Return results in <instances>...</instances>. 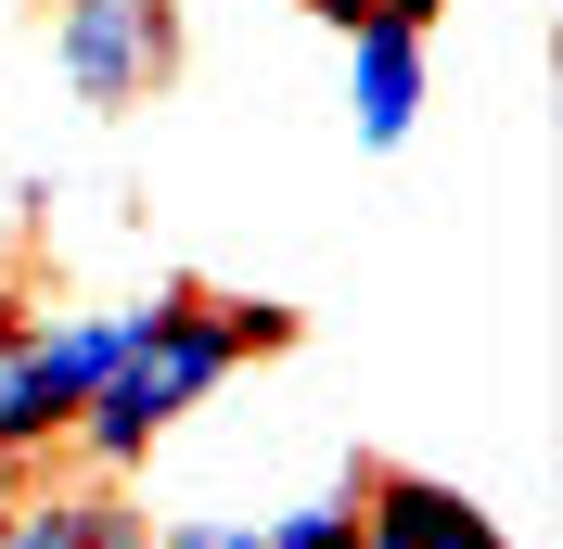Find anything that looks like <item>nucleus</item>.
Returning a JSON list of instances; mask_svg holds the SVG:
<instances>
[{"label":"nucleus","instance_id":"3","mask_svg":"<svg viewBox=\"0 0 563 549\" xmlns=\"http://www.w3.org/2000/svg\"><path fill=\"white\" fill-rule=\"evenodd\" d=\"M52 52H65L77 103H154L179 65V0H52Z\"/></svg>","mask_w":563,"mask_h":549},{"label":"nucleus","instance_id":"6","mask_svg":"<svg viewBox=\"0 0 563 549\" xmlns=\"http://www.w3.org/2000/svg\"><path fill=\"white\" fill-rule=\"evenodd\" d=\"M0 549H141V498H129V473L38 485V498L0 485Z\"/></svg>","mask_w":563,"mask_h":549},{"label":"nucleus","instance_id":"8","mask_svg":"<svg viewBox=\"0 0 563 549\" xmlns=\"http://www.w3.org/2000/svg\"><path fill=\"white\" fill-rule=\"evenodd\" d=\"M141 549H256L244 512H179V524H141Z\"/></svg>","mask_w":563,"mask_h":549},{"label":"nucleus","instance_id":"5","mask_svg":"<svg viewBox=\"0 0 563 549\" xmlns=\"http://www.w3.org/2000/svg\"><path fill=\"white\" fill-rule=\"evenodd\" d=\"M358 549H499V524L435 473H397V460H358Z\"/></svg>","mask_w":563,"mask_h":549},{"label":"nucleus","instance_id":"1","mask_svg":"<svg viewBox=\"0 0 563 549\" xmlns=\"http://www.w3.org/2000/svg\"><path fill=\"white\" fill-rule=\"evenodd\" d=\"M282 345H295V307L167 281V294H141V307H129V333H115L103 383L77 396L65 447L90 460V473H141V460H154V447H167L192 410H206V396L244 371V358H282Z\"/></svg>","mask_w":563,"mask_h":549},{"label":"nucleus","instance_id":"4","mask_svg":"<svg viewBox=\"0 0 563 549\" xmlns=\"http://www.w3.org/2000/svg\"><path fill=\"white\" fill-rule=\"evenodd\" d=\"M435 26H410V13H358L346 26V128H358V154H397V141L422 128V90H435V52H422Z\"/></svg>","mask_w":563,"mask_h":549},{"label":"nucleus","instance_id":"10","mask_svg":"<svg viewBox=\"0 0 563 549\" xmlns=\"http://www.w3.org/2000/svg\"><path fill=\"white\" fill-rule=\"evenodd\" d=\"M385 13H410V26H435V13H449V0H385Z\"/></svg>","mask_w":563,"mask_h":549},{"label":"nucleus","instance_id":"11","mask_svg":"<svg viewBox=\"0 0 563 549\" xmlns=\"http://www.w3.org/2000/svg\"><path fill=\"white\" fill-rule=\"evenodd\" d=\"M0 320H13V281H0Z\"/></svg>","mask_w":563,"mask_h":549},{"label":"nucleus","instance_id":"9","mask_svg":"<svg viewBox=\"0 0 563 549\" xmlns=\"http://www.w3.org/2000/svg\"><path fill=\"white\" fill-rule=\"evenodd\" d=\"M295 13H320V26L346 38V26H358V13H372V0H295Z\"/></svg>","mask_w":563,"mask_h":549},{"label":"nucleus","instance_id":"12","mask_svg":"<svg viewBox=\"0 0 563 549\" xmlns=\"http://www.w3.org/2000/svg\"><path fill=\"white\" fill-rule=\"evenodd\" d=\"M499 549H512V537H499Z\"/></svg>","mask_w":563,"mask_h":549},{"label":"nucleus","instance_id":"2","mask_svg":"<svg viewBox=\"0 0 563 549\" xmlns=\"http://www.w3.org/2000/svg\"><path fill=\"white\" fill-rule=\"evenodd\" d=\"M129 307H65V320H0V473L52 460L77 422V396L103 383Z\"/></svg>","mask_w":563,"mask_h":549},{"label":"nucleus","instance_id":"7","mask_svg":"<svg viewBox=\"0 0 563 549\" xmlns=\"http://www.w3.org/2000/svg\"><path fill=\"white\" fill-rule=\"evenodd\" d=\"M256 549H358V460L295 512H256Z\"/></svg>","mask_w":563,"mask_h":549}]
</instances>
